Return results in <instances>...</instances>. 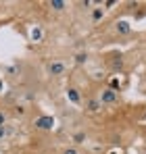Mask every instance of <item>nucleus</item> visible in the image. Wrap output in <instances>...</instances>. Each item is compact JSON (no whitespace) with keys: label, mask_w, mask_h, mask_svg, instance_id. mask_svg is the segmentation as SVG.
Returning a JSON list of instances; mask_svg holds the SVG:
<instances>
[{"label":"nucleus","mask_w":146,"mask_h":154,"mask_svg":"<svg viewBox=\"0 0 146 154\" xmlns=\"http://www.w3.org/2000/svg\"><path fill=\"white\" fill-rule=\"evenodd\" d=\"M98 100H100V104H115L119 100V92L113 90V88H104V90L100 92Z\"/></svg>","instance_id":"f257e3e1"},{"label":"nucleus","mask_w":146,"mask_h":154,"mask_svg":"<svg viewBox=\"0 0 146 154\" xmlns=\"http://www.w3.org/2000/svg\"><path fill=\"white\" fill-rule=\"evenodd\" d=\"M65 71H67V67H65L63 60H52V63L48 65V73H50V75H54V77L65 75Z\"/></svg>","instance_id":"f03ea898"},{"label":"nucleus","mask_w":146,"mask_h":154,"mask_svg":"<svg viewBox=\"0 0 146 154\" xmlns=\"http://www.w3.org/2000/svg\"><path fill=\"white\" fill-rule=\"evenodd\" d=\"M36 127L42 129V131H50L54 127V117H40V119H36Z\"/></svg>","instance_id":"7ed1b4c3"},{"label":"nucleus","mask_w":146,"mask_h":154,"mask_svg":"<svg viewBox=\"0 0 146 154\" xmlns=\"http://www.w3.org/2000/svg\"><path fill=\"white\" fill-rule=\"evenodd\" d=\"M86 108H88V112H98L102 108V104H100L98 98H88L86 100Z\"/></svg>","instance_id":"20e7f679"},{"label":"nucleus","mask_w":146,"mask_h":154,"mask_svg":"<svg viewBox=\"0 0 146 154\" xmlns=\"http://www.w3.org/2000/svg\"><path fill=\"white\" fill-rule=\"evenodd\" d=\"M67 98H69L73 104H79V102H81V96H79V92H77L75 88H67Z\"/></svg>","instance_id":"39448f33"},{"label":"nucleus","mask_w":146,"mask_h":154,"mask_svg":"<svg viewBox=\"0 0 146 154\" xmlns=\"http://www.w3.org/2000/svg\"><path fill=\"white\" fill-rule=\"evenodd\" d=\"M115 27H117V31H119L121 35H127V33L132 31V25H129L127 21H117V23H115Z\"/></svg>","instance_id":"423d86ee"},{"label":"nucleus","mask_w":146,"mask_h":154,"mask_svg":"<svg viewBox=\"0 0 146 154\" xmlns=\"http://www.w3.org/2000/svg\"><path fill=\"white\" fill-rule=\"evenodd\" d=\"M42 35H44V33H42V29H40V27H33V29H31V40H33V42H40V40H42Z\"/></svg>","instance_id":"0eeeda50"},{"label":"nucleus","mask_w":146,"mask_h":154,"mask_svg":"<svg viewBox=\"0 0 146 154\" xmlns=\"http://www.w3.org/2000/svg\"><path fill=\"white\" fill-rule=\"evenodd\" d=\"M102 17H104V11H102V8H94V11H92V21H94V23L100 21Z\"/></svg>","instance_id":"6e6552de"},{"label":"nucleus","mask_w":146,"mask_h":154,"mask_svg":"<svg viewBox=\"0 0 146 154\" xmlns=\"http://www.w3.org/2000/svg\"><path fill=\"white\" fill-rule=\"evenodd\" d=\"M86 60H88V52H77V54H75V63H77V65H84Z\"/></svg>","instance_id":"1a4fd4ad"},{"label":"nucleus","mask_w":146,"mask_h":154,"mask_svg":"<svg viewBox=\"0 0 146 154\" xmlns=\"http://www.w3.org/2000/svg\"><path fill=\"white\" fill-rule=\"evenodd\" d=\"M50 6H52L54 11H63V8H65V2H63V0H50Z\"/></svg>","instance_id":"9d476101"},{"label":"nucleus","mask_w":146,"mask_h":154,"mask_svg":"<svg viewBox=\"0 0 146 154\" xmlns=\"http://www.w3.org/2000/svg\"><path fill=\"white\" fill-rule=\"evenodd\" d=\"M111 67L113 69H123V58L121 56H115V60H111Z\"/></svg>","instance_id":"9b49d317"},{"label":"nucleus","mask_w":146,"mask_h":154,"mask_svg":"<svg viewBox=\"0 0 146 154\" xmlns=\"http://www.w3.org/2000/svg\"><path fill=\"white\" fill-rule=\"evenodd\" d=\"M73 142H77V144L86 142V133H75V135H73Z\"/></svg>","instance_id":"f8f14e48"},{"label":"nucleus","mask_w":146,"mask_h":154,"mask_svg":"<svg viewBox=\"0 0 146 154\" xmlns=\"http://www.w3.org/2000/svg\"><path fill=\"white\" fill-rule=\"evenodd\" d=\"M63 154H79V150H77V148H65Z\"/></svg>","instance_id":"ddd939ff"},{"label":"nucleus","mask_w":146,"mask_h":154,"mask_svg":"<svg viewBox=\"0 0 146 154\" xmlns=\"http://www.w3.org/2000/svg\"><path fill=\"white\" fill-rule=\"evenodd\" d=\"M4 123H6V115L0 110V125H4Z\"/></svg>","instance_id":"4468645a"},{"label":"nucleus","mask_w":146,"mask_h":154,"mask_svg":"<svg viewBox=\"0 0 146 154\" xmlns=\"http://www.w3.org/2000/svg\"><path fill=\"white\" fill-rule=\"evenodd\" d=\"M4 135H6V127H4V125H0V140H2Z\"/></svg>","instance_id":"2eb2a0df"},{"label":"nucleus","mask_w":146,"mask_h":154,"mask_svg":"<svg viewBox=\"0 0 146 154\" xmlns=\"http://www.w3.org/2000/svg\"><path fill=\"white\" fill-rule=\"evenodd\" d=\"M2 90H4V83H2V81H0V92H2Z\"/></svg>","instance_id":"dca6fc26"}]
</instances>
